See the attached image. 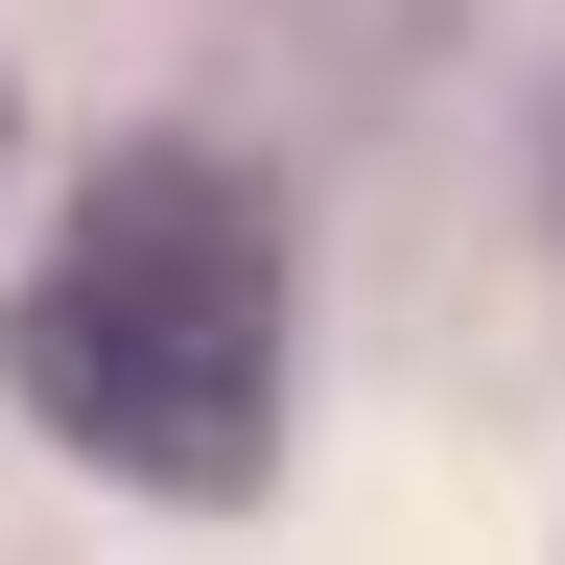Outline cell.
Listing matches in <instances>:
<instances>
[{
    "label": "cell",
    "instance_id": "6da1fadb",
    "mask_svg": "<svg viewBox=\"0 0 565 565\" xmlns=\"http://www.w3.org/2000/svg\"><path fill=\"white\" fill-rule=\"evenodd\" d=\"M0 377L141 494H259V448H282V236H259V189L189 166V141L95 166L47 282L0 307Z\"/></svg>",
    "mask_w": 565,
    "mask_h": 565
}]
</instances>
